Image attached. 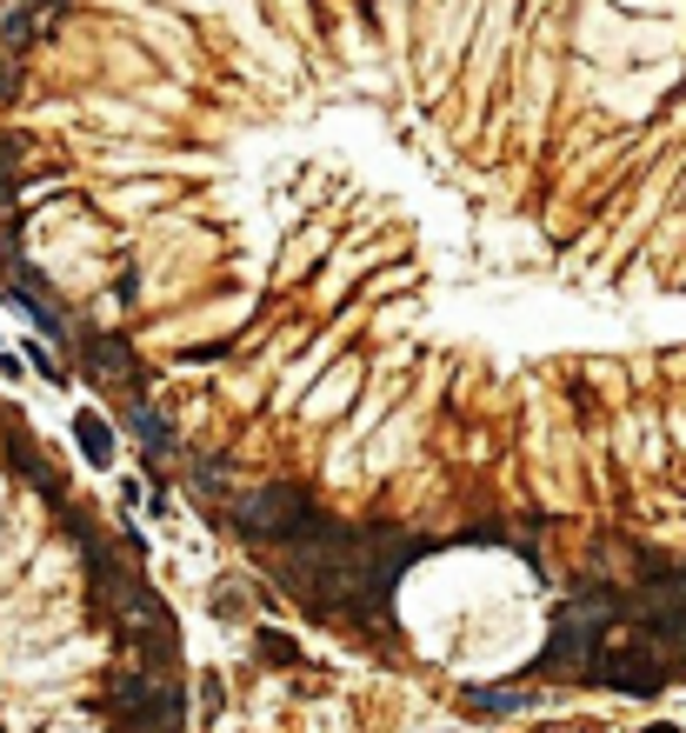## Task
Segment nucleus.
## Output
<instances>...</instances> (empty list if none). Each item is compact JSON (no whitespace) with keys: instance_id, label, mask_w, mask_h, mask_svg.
Listing matches in <instances>:
<instances>
[{"instance_id":"f257e3e1","label":"nucleus","mask_w":686,"mask_h":733,"mask_svg":"<svg viewBox=\"0 0 686 733\" xmlns=\"http://www.w3.org/2000/svg\"><path fill=\"white\" fill-rule=\"evenodd\" d=\"M627 614H634L627 587H614V581H587V587L554 614V634H547L534 674H587L594 654L607 647V627H620Z\"/></svg>"},{"instance_id":"f03ea898","label":"nucleus","mask_w":686,"mask_h":733,"mask_svg":"<svg viewBox=\"0 0 686 733\" xmlns=\"http://www.w3.org/2000/svg\"><path fill=\"white\" fill-rule=\"evenodd\" d=\"M227 521H233L247 541H260V547H300V541H314V534L327 527V514H320L300 487H287V481H267V487L240 494V501L227 507Z\"/></svg>"},{"instance_id":"7ed1b4c3","label":"nucleus","mask_w":686,"mask_h":733,"mask_svg":"<svg viewBox=\"0 0 686 733\" xmlns=\"http://www.w3.org/2000/svg\"><path fill=\"white\" fill-rule=\"evenodd\" d=\"M587 681H600V687H614V694H634V701H654V694L674 681V667H667L640 634H627V641H607V647L594 654Z\"/></svg>"},{"instance_id":"20e7f679","label":"nucleus","mask_w":686,"mask_h":733,"mask_svg":"<svg viewBox=\"0 0 686 733\" xmlns=\"http://www.w3.org/2000/svg\"><path fill=\"white\" fill-rule=\"evenodd\" d=\"M80 354H87V380H100V387H127L133 400L147 394V374H140V360H133V347H127L120 334H87Z\"/></svg>"},{"instance_id":"39448f33","label":"nucleus","mask_w":686,"mask_h":733,"mask_svg":"<svg viewBox=\"0 0 686 733\" xmlns=\"http://www.w3.org/2000/svg\"><path fill=\"white\" fill-rule=\"evenodd\" d=\"M73 447L93 460V467H113V427L100 414H73Z\"/></svg>"},{"instance_id":"423d86ee","label":"nucleus","mask_w":686,"mask_h":733,"mask_svg":"<svg viewBox=\"0 0 686 733\" xmlns=\"http://www.w3.org/2000/svg\"><path fill=\"white\" fill-rule=\"evenodd\" d=\"M460 707L467 714H527L534 694L527 687H474V694H460Z\"/></svg>"},{"instance_id":"0eeeda50","label":"nucleus","mask_w":686,"mask_h":733,"mask_svg":"<svg viewBox=\"0 0 686 733\" xmlns=\"http://www.w3.org/2000/svg\"><path fill=\"white\" fill-rule=\"evenodd\" d=\"M127 434H133V440H140L147 454H167V447H173V434H167V420H160V414H153L147 400H133V407H127Z\"/></svg>"},{"instance_id":"6e6552de","label":"nucleus","mask_w":686,"mask_h":733,"mask_svg":"<svg viewBox=\"0 0 686 733\" xmlns=\"http://www.w3.org/2000/svg\"><path fill=\"white\" fill-rule=\"evenodd\" d=\"M20 153H27V140L0 133V214H7V200H13V180H20Z\"/></svg>"},{"instance_id":"1a4fd4ad","label":"nucleus","mask_w":686,"mask_h":733,"mask_svg":"<svg viewBox=\"0 0 686 733\" xmlns=\"http://www.w3.org/2000/svg\"><path fill=\"white\" fill-rule=\"evenodd\" d=\"M27 33H33V7L7 13V20H0V53H20V47H27Z\"/></svg>"},{"instance_id":"9d476101","label":"nucleus","mask_w":686,"mask_h":733,"mask_svg":"<svg viewBox=\"0 0 686 733\" xmlns=\"http://www.w3.org/2000/svg\"><path fill=\"white\" fill-rule=\"evenodd\" d=\"M253 647H260L274 667H294V661H300V647H294L287 634H274V627H260V634H253Z\"/></svg>"},{"instance_id":"9b49d317","label":"nucleus","mask_w":686,"mask_h":733,"mask_svg":"<svg viewBox=\"0 0 686 733\" xmlns=\"http://www.w3.org/2000/svg\"><path fill=\"white\" fill-rule=\"evenodd\" d=\"M20 360H33V367H40V380L67 387V367H60V360H47V347H20Z\"/></svg>"},{"instance_id":"f8f14e48","label":"nucleus","mask_w":686,"mask_h":733,"mask_svg":"<svg viewBox=\"0 0 686 733\" xmlns=\"http://www.w3.org/2000/svg\"><path fill=\"white\" fill-rule=\"evenodd\" d=\"M13 93H20V73H13V60L0 53V100H13Z\"/></svg>"},{"instance_id":"ddd939ff","label":"nucleus","mask_w":686,"mask_h":733,"mask_svg":"<svg viewBox=\"0 0 686 733\" xmlns=\"http://www.w3.org/2000/svg\"><path fill=\"white\" fill-rule=\"evenodd\" d=\"M647 733H680V727H667V721H660V727H647Z\"/></svg>"}]
</instances>
